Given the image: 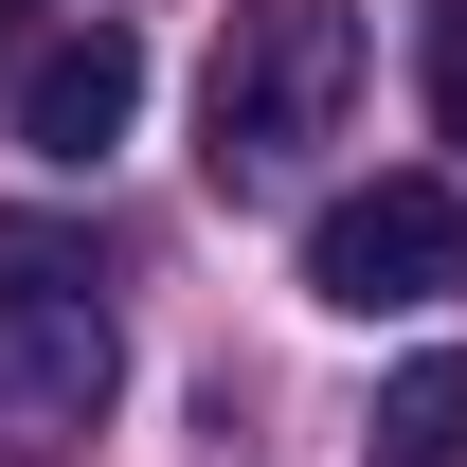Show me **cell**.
I'll use <instances>...</instances> for the list:
<instances>
[{"instance_id": "6", "label": "cell", "mask_w": 467, "mask_h": 467, "mask_svg": "<svg viewBox=\"0 0 467 467\" xmlns=\"http://www.w3.org/2000/svg\"><path fill=\"white\" fill-rule=\"evenodd\" d=\"M431 126H450V162H467V0H431Z\"/></svg>"}, {"instance_id": "7", "label": "cell", "mask_w": 467, "mask_h": 467, "mask_svg": "<svg viewBox=\"0 0 467 467\" xmlns=\"http://www.w3.org/2000/svg\"><path fill=\"white\" fill-rule=\"evenodd\" d=\"M0 72H18V0H0Z\"/></svg>"}, {"instance_id": "3", "label": "cell", "mask_w": 467, "mask_h": 467, "mask_svg": "<svg viewBox=\"0 0 467 467\" xmlns=\"http://www.w3.org/2000/svg\"><path fill=\"white\" fill-rule=\"evenodd\" d=\"M306 288L324 306H467V198L450 180H359V198H324L306 216Z\"/></svg>"}, {"instance_id": "4", "label": "cell", "mask_w": 467, "mask_h": 467, "mask_svg": "<svg viewBox=\"0 0 467 467\" xmlns=\"http://www.w3.org/2000/svg\"><path fill=\"white\" fill-rule=\"evenodd\" d=\"M126 109H144V36H126V18H90V36H55V55L18 72V144H36V162H109Z\"/></svg>"}, {"instance_id": "2", "label": "cell", "mask_w": 467, "mask_h": 467, "mask_svg": "<svg viewBox=\"0 0 467 467\" xmlns=\"http://www.w3.org/2000/svg\"><path fill=\"white\" fill-rule=\"evenodd\" d=\"M126 396V342H109V288L55 216H0V450H90Z\"/></svg>"}, {"instance_id": "5", "label": "cell", "mask_w": 467, "mask_h": 467, "mask_svg": "<svg viewBox=\"0 0 467 467\" xmlns=\"http://www.w3.org/2000/svg\"><path fill=\"white\" fill-rule=\"evenodd\" d=\"M359 467H467V342H431V359H396V378H378Z\"/></svg>"}, {"instance_id": "1", "label": "cell", "mask_w": 467, "mask_h": 467, "mask_svg": "<svg viewBox=\"0 0 467 467\" xmlns=\"http://www.w3.org/2000/svg\"><path fill=\"white\" fill-rule=\"evenodd\" d=\"M359 109V0H234L216 72H198V162L216 180H288L306 144H342Z\"/></svg>"}]
</instances>
